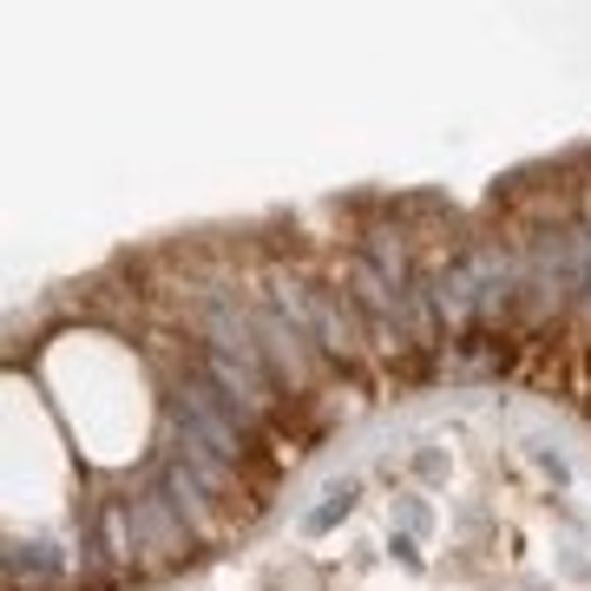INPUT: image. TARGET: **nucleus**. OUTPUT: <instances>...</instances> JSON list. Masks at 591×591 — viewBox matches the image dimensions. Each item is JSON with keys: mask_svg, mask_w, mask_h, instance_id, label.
I'll use <instances>...</instances> for the list:
<instances>
[{"mask_svg": "<svg viewBox=\"0 0 591 591\" xmlns=\"http://www.w3.org/2000/svg\"><path fill=\"white\" fill-rule=\"evenodd\" d=\"M388 513H395L388 533H408V539H428V533H434V507H428V493H395Z\"/></svg>", "mask_w": 591, "mask_h": 591, "instance_id": "nucleus-5", "label": "nucleus"}, {"mask_svg": "<svg viewBox=\"0 0 591 591\" xmlns=\"http://www.w3.org/2000/svg\"><path fill=\"white\" fill-rule=\"evenodd\" d=\"M46 579V572H59V553L46 546V539H7V579Z\"/></svg>", "mask_w": 591, "mask_h": 591, "instance_id": "nucleus-2", "label": "nucleus"}, {"mask_svg": "<svg viewBox=\"0 0 591 591\" xmlns=\"http://www.w3.org/2000/svg\"><path fill=\"white\" fill-rule=\"evenodd\" d=\"M408 474H414L421 487H447V480H454V454H447L441 441H428V434H421V441H414V454H408Z\"/></svg>", "mask_w": 591, "mask_h": 591, "instance_id": "nucleus-3", "label": "nucleus"}, {"mask_svg": "<svg viewBox=\"0 0 591 591\" xmlns=\"http://www.w3.org/2000/svg\"><path fill=\"white\" fill-rule=\"evenodd\" d=\"M526 461L539 467V480H553L559 493L572 487V461H566V447L559 441H546V434H526Z\"/></svg>", "mask_w": 591, "mask_h": 591, "instance_id": "nucleus-4", "label": "nucleus"}, {"mask_svg": "<svg viewBox=\"0 0 591 591\" xmlns=\"http://www.w3.org/2000/svg\"><path fill=\"white\" fill-rule=\"evenodd\" d=\"M388 559H395L401 572L428 579V553H421V539H408V533H388Z\"/></svg>", "mask_w": 591, "mask_h": 591, "instance_id": "nucleus-6", "label": "nucleus"}, {"mask_svg": "<svg viewBox=\"0 0 591 591\" xmlns=\"http://www.w3.org/2000/svg\"><path fill=\"white\" fill-rule=\"evenodd\" d=\"M362 493H368V487H362V474H342V480H329V487H322V500H316V507H303V520H296V526H303V539H329L342 520H355Z\"/></svg>", "mask_w": 591, "mask_h": 591, "instance_id": "nucleus-1", "label": "nucleus"}]
</instances>
